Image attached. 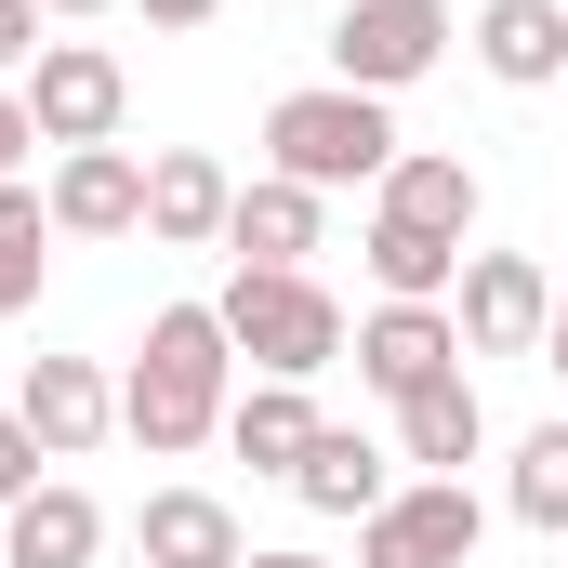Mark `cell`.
Wrapping results in <instances>:
<instances>
[{"mask_svg":"<svg viewBox=\"0 0 568 568\" xmlns=\"http://www.w3.org/2000/svg\"><path fill=\"white\" fill-rule=\"evenodd\" d=\"M225 397H239L225 317H212V304H159V317H145V357L120 371V436H133L145 463H172V449L225 436Z\"/></svg>","mask_w":568,"mask_h":568,"instance_id":"6da1fadb","label":"cell"},{"mask_svg":"<svg viewBox=\"0 0 568 568\" xmlns=\"http://www.w3.org/2000/svg\"><path fill=\"white\" fill-rule=\"evenodd\" d=\"M212 317H225V344L252 357V384H317V371L344 357V304L317 291V265H239Z\"/></svg>","mask_w":568,"mask_h":568,"instance_id":"7a4b0ae2","label":"cell"},{"mask_svg":"<svg viewBox=\"0 0 568 568\" xmlns=\"http://www.w3.org/2000/svg\"><path fill=\"white\" fill-rule=\"evenodd\" d=\"M265 159H278L291 185H384L410 145H397V120H384V93H344V80H317V93H278L265 106Z\"/></svg>","mask_w":568,"mask_h":568,"instance_id":"3957f363","label":"cell"},{"mask_svg":"<svg viewBox=\"0 0 568 568\" xmlns=\"http://www.w3.org/2000/svg\"><path fill=\"white\" fill-rule=\"evenodd\" d=\"M13 93H27V120H40L53 159H67V145H120V120H133V67H120L106 40H40V67H27Z\"/></svg>","mask_w":568,"mask_h":568,"instance_id":"277c9868","label":"cell"},{"mask_svg":"<svg viewBox=\"0 0 568 568\" xmlns=\"http://www.w3.org/2000/svg\"><path fill=\"white\" fill-rule=\"evenodd\" d=\"M449 53V0H344L331 13V80L344 93H410Z\"/></svg>","mask_w":568,"mask_h":568,"instance_id":"5b68a950","label":"cell"},{"mask_svg":"<svg viewBox=\"0 0 568 568\" xmlns=\"http://www.w3.org/2000/svg\"><path fill=\"white\" fill-rule=\"evenodd\" d=\"M476 542H489V516L463 476H410L384 516H357V568H476Z\"/></svg>","mask_w":568,"mask_h":568,"instance_id":"8992f818","label":"cell"},{"mask_svg":"<svg viewBox=\"0 0 568 568\" xmlns=\"http://www.w3.org/2000/svg\"><path fill=\"white\" fill-rule=\"evenodd\" d=\"M449 317H463V357H542V331H556V278H542L529 252H463Z\"/></svg>","mask_w":568,"mask_h":568,"instance_id":"52a82bcc","label":"cell"},{"mask_svg":"<svg viewBox=\"0 0 568 568\" xmlns=\"http://www.w3.org/2000/svg\"><path fill=\"white\" fill-rule=\"evenodd\" d=\"M449 371H463V317L449 304H371L357 317V384L371 397H424Z\"/></svg>","mask_w":568,"mask_h":568,"instance_id":"ba28073f","label":"cell"},{"mask_svg":"<svg viewBox=\"0 0 568 568\" xmlns=\"http://www.w3.org/2000/svg\"><path fill=\"white\" fill-rule=\"evenodd\" d=\"M40 199H53V239H145V159L133 145H67Z\"/></svg>","mask_w":568,"mask_h":568,"instance_id":"9c48e42d","label":"cell"},{"mask_svg":"<svg viewBox=\"0 0 568 568\" xmlns=\"http://www.w3.org/2000/svg\"><path fill=\"white\" fill-rule=\"evenodd\" d=\"M13 424L40 436L53 463H80L93 436H120V384H106L93 357H27V397H13Z\"/></svg>","mask_w":568,"mask_h":568,"instance_id":"30bf717a","label":"cell"},{"mask_svg":"<svg viewBox=\"0 0 568 568\" xmlns=\"http://www.w3.org/2000/svg\"><path fill=\"white\" fill-rule=\"evenodd\" d=\"M225 212H239V172H225L212 145H159V159H145V239L212 252V239H225Z\"/></svg>","mask_w":568,"mask_h":568,"instance_id":"8fae6325","label":"cell"},{"mask_svg":"<svg viewBox=\"0 0 568 568\" xmlns=\"http://www.w3.org/2000/svg\"><path fill=\"white\" fill-rule=\"evenodd\" d=\"M0 556H13V568H93V556H106V503L67 489V476H40V489L0 516Z\"/></svg>","mask_w":568,"mask_h":568,"instance_id":"7c38bea8","label":"cell"},{"mask_svg":"<svg viewBox=\"0 0 568 568\" xmlns=\"http://www.w3.org/2000/svg\"><path fill=\"white\" fill-rule=\"evenodd\" d=\"M384 463H397V449H371L357 424H317V449L291 463V503H304V516H384V503H397Z\"/></svg>","mask_w":568,"mask_h":568,"instance_id":"4fadbf2b","label":"cell"},{"mask_svg":"<svg viewBox=\"0 0 568 568\" xmlns=\"http://www.w3.org/2000/svg\"><path fill=\"white\" fill-rule=\"evenodd\" d=\"M476 67H489L503 93L568 80V0H489V13H476Z\"/></svg>","mask_w":568,"mask_h":568,"instance_id":"5bb4252c","label":"cell"},{"mask_svg":"<svg viewBox=\"0 0 568 568\" xmlns=\"http://www.w3.org/2000/svg\"><path fill=\"white\" fill-rule=\"evenodd\" d=\"M133 542H145V568H239V556H252V542H239V516H225L212 489H145Z\"/></svg>","mask_w":568,"mask_h":568,"instance_id":"9a60e30c","label":"cell"},{"mask_svg":"<svg viewBox=\"0 0 568 568\" xmlns=\"http://www.w3.org/2000/svg\"><path fill=\"white\" fill-rule=\"evenodd\" d=\"M225 252H239V265H304V252H317V185L252 172V185H239V212H225Z\"/></svg>","mask_w":568,"mask_h":568,"instance_id":"2e32d148","label":"cell"},{"mask_svg":"<svg viewBox=\"0 0 568 568\" xmlns=\"http://www.w3.org/2000/svg\"><path fill=\"white\" fill-rule=\"evenodd\" d=\"M225 449H239L252 476H291V463L317 449V397H304V384H239V397H225Z\"/></svg>","mask_w":568,"mask_h":568,"instance_id":"e0dca14e","label":"cell"},{"mask_svg":"<svg viewBox=\"0 0 568 568\" xmlns=\"http://www.w3.org/2000/svg\"><path fill=\"white\" fill-rule=\"evenodd\" d=\"M489 449V410H476V384L449 371V384H424V397H397V463H424V476H463Z\"/></svg>","mask_w":568,"mask_h":568,"instance_id":"ac0fdd59","label":"cell"},{"mask_svg":"<svg viewBox=\"0 0 568 568\" xmlns=\"http://www.w3.org/2000/svg\"><path fill=\"white\" fill-rule=\"evenodd\" d=\"M384 225H424V239H463L476 225V172L463 159H436V145H410L397 172H384V199H371Z\"/></svg>","mask_w":568,"mask_h":568,"instance_id":"d6986e66","label":"cell"},{"mask_svg":"<svg viewBox=\"0 0 568 568\" xmlns=\"http://www.w3.org/2000/svg\"><path fill=\"white\" fill-rule=\"evenodd\" d=\"M357 252H371L384 304H449V291H463V239H424V225H384V212H371Z\"/></svg>","mask_w":568,"mask_h":568,"instance_id":"ffe728a7","label":"cell"},{"mask_svg":"<svg viewBox=\"0 0 568 568\" xmlns=\"http://www.w3.org/2000/svg\"><path fill=\"white\" fill-rule=\"evenodd\" d=\"M40 265H53V199L40 185H0V317L40 304Z\"/></svg>","mask_w":568,"mask_h":568,"instance_id":"44dd1931","label":"cell"},{"mask_svg":"<svg viewBox=\"0 0 568 568\" xmlns=\"http://www.w3.org/2000/svg\"><path fill=\"white\" fill-rule=\"evenodd\" d=\"M503 516H516V529H568V424H529V436H516Z\"/></svg>","mask_w":568,"mask_h":568,"instance_id":"7402d4cb","label":"cell"},{"mask_svg":"<svg viewBox=\"0 0 568 568\" xmlns=\"http://www.w3.org/2000/svg\"><path fill=\"white\" fill-rule=\"evenodd\" d=\"M40 463H53V449H40V436H27V424H0V516H13V503H27V489H40Z\"/></svg>","mask_w":568,"mask_h":568,"instance_id":"603a6c76","label":"cell"},{"mask_svg":"<svg viewBox=\"0 0 568 568\" xmlns=\"http://www.w3.org/2000/svg\"><path fill=\"white\" fill-rule=\"evenodd\" d=\"M27 145H40V120H27V93L0 80V185H27Z\"/></svg>","mask_w":568,"mask_h":568,"instance_id":"cb8c5ba5","label":"cell"},{"mask_svg":"<svg viewBox=\"0 0 568 568\" xmlns=\"http://www.w3.org/2000/svg\"><path fill=\"white\" fill-rule=\"evenodd\" d=\"M40 67V0H0V80Z\"/></svg>","mask_w":568,"mask_h":568,"instance_id":"d4e9b609","label":"cell"},{"mask_svg":"<svg viewBox=\"0 0 568 568\" xmlns=\"http://www.w3.org/2000/svg\"><path fill=\"white\" fill-rule=\"evenodd\" d=\"M225 0H145V27H212Z\"/></svg>","mask_w":568,"mask_h":568,"instance_id":"484cf974","label":"cell"},{"mask_svg":"<svg viewBox=\"0 0 568 568\" xmlns=\"http://www.w3.org/2000/svg\"><path fill=\"white\" fill-rule=\"evenodd\" d=\"M542 371L568 384V291H556V331H542Z\"/></svg>","mask_w":568,"mask_h":568,"instance_id":"4316f807","label":"cell"},{"mask_svg":"<svg viewBox=\"0 0 568 568\" xmlns=\"http://www.w3.org/2000/svg\"><path fill=\"white\" fill-rule=\"evenodd\" d=\"M239 568H331V556H239Z\"/></svg>","mask_w":568,"mask_h":568,"instance_id":"83f0119b","label":"cell"},{"mask_svg":"<svg viewBox=\"0 0 568 568\" xmlns=\"http://www.w3.org/2000/svg\"><path fill=\"white\" fill-rule=\"evenodd\" d=\"M40 13H106V0H40Z\"/></svg>","mask_w":568,"mask_h":568,"instance_id":"f1b7e54d","label":"cell"},{"mask_svg":"<svg viewBox=\"0 0 568 568\" xmlns=\"http://www.w3.org/2000/svg\"><path fill=\"white\" fill-rule=\"evenodd\" d=\"M0 568H13V556H0Z\"/></svg>","mask_w":568,"mask_h":568,"instance_id":"f546056e","label":"cell"}]
</instances>
